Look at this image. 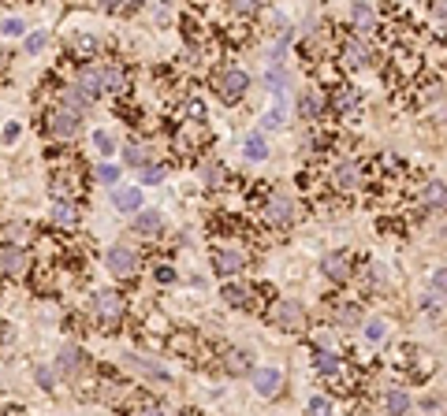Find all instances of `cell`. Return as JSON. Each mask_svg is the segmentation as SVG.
Wrapping results in <instances>:
<instances>
[{
    "label": "cell",
    "instance_id": "6da1fadb",
    "mask_svg": "<svg viewBox=\"0 0 447 416\" xmlns=\"http://www.w3.org/2000/svg\"><path fill=\"white\" fill-rule=\"evenodd\" d=\"M108 272L120 275V279H131V275H138V253H134L131 245H112L105 256Z\"/></svg>",
    "mask_w": 447,
    "mask_h": 416
},
{
    "label": "cell",
    "instance_id": "b9f144b4",
    "mask_svg": "<svg viewBox=\"0 0 447 416\" xmlns=\"http://www.w3.org/2000/svg\"><path fill=\"white\" fill-rule=\"evenodd\" d=\"M26 49H30V52H41V49H45V34H30V38H26Z\"/></svg>",
    "mask_w": 447,
    "mask_h": 416
},
{
    "label": "cell",
    "instance_id": "74e56055",
    "mask_svg": "<svg viewBox=\"0 0 447 416\" xmlns=\"http://www.w3.org/2000/svg\"><path fill=\"white\" fill-rule=\"evenodd\" d=\"M224 298L231 301V305H246V290H239V286H227V290H224Z\"/></svg>",
    "mask_w": 447,
    "mask_h": 416
},
{
    "label": "cell",
    "instance_id": "1f68e13d",
    "mask_svg": "<svg viewBox=\"0 0 447 416\" xmlns=\"http://www.w3.org/2000/svg\"><path fill=\"white\" fill-rule=\"evenodd\" d=\"M384 331H388V327H384V320L366 323V338H369V342H380V338H384Z\"/></svg>",
    "mask_w": 447,
    "mask_h": 416
},
{
    "label": "cell",
    "instance_id": "484cf974",
    "mask_svg": "<svg viewBox=\"0 0 447 416\" xmlns=\"http://www.w3.org/2000/svg\"><path fill=\"white\" fill-rule=\"evenodd\" d=\"M317 112H321V97H317L313 94V89H306V94L302 97H298V116H317Z\"/></svg>",
    "mask_w": 447,
    "mask_h": 416
},
{
    "label": "cell",
    "instance_id": "836d02e7",
    "mask_svg": "<svg viewBox=\"0 0 447 416\" xmlns=\"http://www.w3.org/2000/svg\"><path fill=\"white\" fill-rule=\"evenodd\" d=\"M94 145H97V153H105V156L116 149V145H112V138H108L105 131H97V134H94Z\"/></svg>",
    "mask_w": 447,
    "mask_h": 416
},
{
    "label": "cell",
    "instance_id": "4316f807",
    "mask_svg": "<svg viewBox=\"0 0 447 416\" xmlns=\"http://www.w3.org/2000/svg\"><path fill=\"white\" fill-rule=\"evenodd\" d=\"M127 364H131V368H138V372H145V375H164V368L149 364V360H142V357H127Z\"/></svg>",
    "mask_w": 447,
    "mask_h": 416
},
{
    "label": "cell",
    "instance_id": "d6a6232c",
    "mask_svg": "<svg viewBox=\"0 0 447 416\" xmlns=\"http://www.w3.org/2000/svg\"><path fill=\"white\" fill-rule=\"evenodd\" d=\"M0 34H8V38H19V34H23V19H4V23H0Z\"/></svg>",
    "mask_w": 447,
    "mask_h": 416
},
{
    "label": "cell",
    "instance_id": "bcb514c9",
    "mask_svg": "<svg viewBox=\"0 0 447 416\" xmlns=\"http://www.w3.org/2000/svg\"><path fill=\"white\" fill-rule=\"evenodd\" d=\"M38 379H41V386H52V372H45V368H38Z\"/></svg>",
    "mask_w": 447,
    "mask_h": 416
},
{
    "label": "cell",
    "instance_id": "8d00e7d4",
    "mask_svg": "<svg viewBox=\"0 0 447 416\" xmlns=\"http://www.w3.org/2000/svg\"><path fill=\"white\" fill-rule=\"evenodd\" d=\"M0 238H4V242H19V238H23V223L4 227V230H0Z\"/></svg>",
    "mask_w": 447,
    "mask_h": 416
},
{
    "label": "cell",
    "instance_id": "44dd1931",
    "mask_svg": "<svg viewBox=\"0 0 447 416\" xmlns=\"http://www.w3.org/2000/svg\"><path fill=\"white\" fill-rule=\"evenodd\" d=\"M351 19H354V26H358L362 34H366V30H373L377 15H373V8H369V4H354V8H351Z\"/></svg>",
    "mask_w": 447,
    "mask_h": 416
},
{
    "label": "cell",
    "instance_id": "277c9868",
    "mask_svg": "<svg viewBox=\"0 0 447 416\" xmlns=\"http://www.w3.org/2000/svg\"><path fill=\"white\" fill-rule=\"evenodd\" d=\"M343 63L346 67H369V63H377V52L362 38H346L343 41Z\"/></svg>",
    "mask_w": 447,
    "mask_h": 416
},
{
    "label": "cell",
    "instance_id": "7a4b0ae2",
    "mask_svg": "<svg viewBox=\"0 0 447 416\" xmlns=\"http://www.w3.org/2000/svg\"><path fill=\"white\" fill-rule=\"evenodd\" d=\"M246 86H250V78H246V71L239 67H227L220 78H216V94H220L224 105H235L242 94H246Z\"/></svg>",
    "mask_w": 447,
    "mask_h": 416
},
{
    "label": "cell",
    "instance_id": "f6af8a7d",
    "mask_svg": "<svg viewBox=\"0 0 447 416\" xmlns=\"http://www.w3.org/2000/svg\"><path fill=\"white\" fill-rule=\"evenodd\" d=\"M75 45H79V52H94V38H79Z\"/></svg>",
    "mask_w": 447,
    "mask_h": 416
},
{
    "label": "cell",
    "instance_id": "f1b7e54d",
    "mask_svg": "<svg viewBox=\"0 0 447 416\" xmlns=\"http://www.w3.org/2000/svg\"><path fill=\"white\" fill-rule=\"evenodd\" d=\"M123 156H127V164H134V168H142V164H145V149H142L138 142H134V145H127Z\"/></svg>",
    "mask_w": 447,
    "mask_h": 416
},
{
    "label": "cell",
    "instance_id": "5b68a950",
    "mask_svg": "<svg viewBox=\"0 0 447 416\" xmlns=\"http://www.w3.org/2000/svg\"><path fill=\"white\" fill-rule=\"evenodd\" d=\"M250 379H253V391H258L261 397H276L280 386H284V375H280L276 368H253Z\"/></svg>",
    "mask_w": 447,
    "mask_h": 416
},
{
    "label": "cell",
    "instance_id": "9a60e30c",
    "mask_svg": "<svg viewBox=\"0 0 447 416\" xmlns=\"http://www.w3.org/2000/svg\"><path fill=\"white\" fill-rule=\"evenodd\" d=\"M160 212H138V216H134V230H138V234H145V238H157L160 234Z\"/></svg>",
    "mask_w": 447,
    "mask_h": 416
},
{
    "label": "cell",
    "instance_id": "2e32d148",
    "mask_svg": "<svg viewBox=\"0 0 447 416\" xmlns=\"http://www.w3.org/2000/svg\"><path fill=\"white\" fill-rule=\"evenodd\" d=\"M313 368L321 375H340L343 372V360L335 357V353H328V349H317V353H313Z\"/></svg>",
    "mask_w": 447,
    "mask_h": 416
},
{
    "label": "cell",
    "instance_id": "3957f363",
    "mask_svg": "<svg viewBox=\"0 0 447 416\" xmlns=\"http://www.w3.org/2000/svg\"><path fill=\"white\" fill-rule=\"evenodd\" d=\"M264 219H269L272 227H287L291 219H295V201L284 197V193H272L269 205H264Z\"/></svg>",
    "mask_w": 447,
    "mask_h": 416
},
{
    "label": "cell",
    "instance_id": "30bf717a",
    "mask_svg": "<svg viewBox=\"0 0 447 416\" xmlns=\"http://www.w3.org/2000/svg\"><path fill=\"white\" fill-rule=\"evenodd\" d=\"M332 182H335L340 190H358V186H362V171H358V164H351V160L340 164V168L332 171Z\"/></svg>",
    "mask_w": 447,
    "mask_h": 416
},
{
    "label": "cell",
    "instance_id": "ee69618b",
    "mask_svg": "<svg viewBox=\"0 0 447 416\" xmlns=\"http://www.w3.org/2000/svg\"><path fill=\"white\" fill-rule=\"evenodd\" d=\"M433 15H440V19H447V0H433Z\"/></svg>",
    "mask_w": 447,
    "mask_h": 416
},
{
    "label": "cell",
    "instance_id": "7c38bea8",
    "mask_svg": "<svg viewBox=\"0 0 447 416\" xmlns=\"http://www.w3.org/2000/svg\"><path fill=\"white\" fill-rule=\"evenodd\" d=\"M213 264H216V272H220V275H235V272H242L246 256L235 253V249H220V253L213 256Z\"/></svg>",
    "mask_w": 447,
    "mask_h": 416
},
{
    "label": "cell",
    "instance_id": "4fadbf2b",
    "mask_svg": "<svg viewBox=\"0 0 447 416\" xmlns=\"http://www.w3.org/2000/svg\"><path fill=\"white\" fill-rule=\"evenodd\" d=\"M26 264H30V261H26L23 249H4V253H0V272H4V275H23Z\"/></svg>",
    "mask_w": 447,
    "mask_h": 416
},
{
    "label": "cell",
    "instance_id": "cb8c5ba5",
    "mask_svg": "<svg viewBox=\"0 0 447 416\" xmlns=\"http://www.w3.org/2000/svg\"><path fill=\"white\" fill-rule=\"evenodd\" d=\"M246 160H264V156H269V145H264V138L261 134H250L246 138Z\"/></svg>",
    "mask_w": 447,
    "mask_h": 416
},
{
    "label": "cell",
    "instance_id": "7bdbcfd3",
    "mask_svg": "<svg viewBox=\"0 0 447 416\" xmlns=\"http://www.w3.org/2000/svg\"><path fill=\"white\" fill-rule=\"evenodd\" d=\"M284 123V112H280V108H272L269 116H264V127H280Z\"/></svg>",
    "mask_w": 447,
    "mask_h": 416
},
{
    "label": "cell",
    "instance_id": "c3c4849f",
    "mask_svg": "<svg viewBox=\"0 0 447 416\" xmlns=\"http://www.w3.org/2000/svg\"><path fill=\"white\" fill-rule=\"evenodd\" d=\"M127 4H134V8H138V4H145V0H127Z\"/></svg>",
    "mask_w": 447,
    "mask_h": 416
},
{
    "label": "cell",
    "instance_id": "ba28073f",
    "mask_svg": "<svg viewBox=\"0 0 447 416\" xmlns=\"http://www.w3.org/2000/svg\"><path fill=\"white\" fill-rule=\"evenodd\" d=\"M49 131L56 138H71L79 131V112H71V108H56V112L49 116Z\"/></svg>",
    "mask_w": 447,
    "mask_h": 416
},
{
    "label": "cell",
    "instance_id": "8fae6325",
    "mask_svg": "<svg viewBox=\"0 0 447 416\" xmlns=\"http://www.w3.org/2000/svg\"><path fill=\"white\" fill-rule=\"evenodd\" d=\"M60 97H63V108H71V112H86V108L94 105V94H86L79 82H75V86H67Z\"/></svg>",
    "mask_w": 447,
    "mask_h": 416
},
{
    "label": "cell",
    "instance_id": "7dc6e473",
    "mask_svg": "<svg viewBox=\"0 0 447 416\" xmlns=\"http://www.w3.org/2000/svg\"><path fill=\"white\" fill-rule=\"evenodd\" d=\"M97 4H101L105 12H116V8H120V0H97Z\"/></svg>",
    "mask_w": 447,
    "mask_h": 416
},
{
    "label": "cell",
    "instance_id": "4dcf8cb0",
    "mask_svg": "<svg viewBox=\"0 0 447 416\" xmlns=\"http://www.w3.org/2000/svg\"><path fill=\"white\" fill-rule=\"evenodd\" d=\"M94 175H97V182H105V186H116V179H120V171L108 168V164H101V168H97Z\"/></svg>",
    "mask_w": 447,
    "mask_h": 416
},
{
    "label": "cell",
    "instance_id": "d590c367",
    "mask_svg": "<svg viewBox=\"0 0 447 416\" xmlns=\"http://www.w3.org/2000/svg\"><path fill=\"white\" fill-rule=\"evenodd\" d=\"M160 179H164V168H145V171H142V182H145V186H157Z\"/></svg>",
    "mask_w": 447,
    "mask_h": 416
},
{
    "label": "cell",
    "instance_id": "7402d4cb",
    "mask_svg": "<svg viewBox=\"0 0 447 416\" xmlns=\"http://www.w3.org/2000/svg\"><path fill=\"white\" fill-rule=\"evenodd\" d=\"M422 201H425L428 208H444V205H447V186H444V182H428Z\"/></svg>",
    "mask_w": 447,
    "mask_h": 416
},
{
    "label": "cell",
    "instance_id": "60d3db41",
    "mask_svg": "<svg viewBox=\"0 0 447 416\" xmlns=\"http://www.w3.org/2000/svg\"><path fill=\"white\" fill-rule=\"evenodd\" d=\"M205 116V105H202V100H190V105H187V119H202Z\"/></svg>",
    "mask_w": 447,
    "mask_h": 416
},
{
    "label": "cell",
    "instance_id": "8992f818",
    "mask_svg": "<svg viewBox=\"0 0 447 416\" xmlns=\"http://www.w3.org/2000/svg\"><path fill=\"white\" fill-rule=\"evenodd\" d=\"M94 309H97V316H101L105 323H116V320L123 316V298L116 290H101L94 298Z\"/></svg>",
    "mask_w": 447,
    "mask_h": 416
},
{
    "label": "cell",
    "instance_id": "83f0119b",
    "mask_svg": "<svg viewBox=\"0 0 447 416\" xmlns=\"http://www.w3.org/2000/svg\"><path fill=\"white\" fill-rule=\"evenodd\" d=\"M358 105V94H354V89H340V94H335V108H340V112H346V108H354Z\"/></svg>",
    "mask_w": 447,
    "mask_h": 416
},
{
    "label": "cell",
    "instance_id": "5bb4252c",
    "mask_svg": "<svg viewBox=\"0 0 447 416\" xmlns=\"http://www.w3.org/2000/svg\"><path fill=\"white\" fill-rule=\"evenodd\" d=\"M324 275H328V279H335V283H343L346 275H351V261H346L343 253H328L324 256Z\"/></svg>",
    "mask_w": 447,
    "mask_h": 416
},
{
    "label": "cell",
    "instance_id": "ab89813d",
    "mask_svg": "<svg viewBox=\"0 0 447 416\" xmlns=\"http://www.w3.org/2000/svg\"><path fill=\"white\" fill-rule=\"evenodd\" d=\"M231 8H235V12H258L261 0H231Z\"/></svg>",
    "mask_w": 447,
    "mask_h": 416
},
{
    "label": "cell",
    "instance_id": "ffe728a7",
    "mask_svg": "<svg viewBox=\"0 0 447 416\" xmlns=\"http://www.w3.org/2000/svg\"><path fill=\"white\" fill-rule=\"evenodd\" d=\"M75 219H79V212L71 201H56L52 205V223H60V227H75Z\"/></svg>",
    "mask_w": 447,
    "mask_h": 416
},
{
    "label": "cell",
    "instance_id": "e0dca14e",
    "mask_svg": "<svg viewBox=\"0 0 447 416\" xmlns=\"http://www.w3.org/2000/svg\"><path fill=\"white\" fill-rule=\"evenodd\" d=\"M101 82H105L108 94H123V89H127V71L108 63V67H101Z\"/></svg>",
    "mask_w": 447,
    "mask_h": 416
},
{
    "label": "cell",
    "instance_id": "f546056e",
    "mask_svg": "<svg viewBox=\"0 0 447 416\" xmlns=\"http://www.w3.org/2000/svg\"><path fill=\"white\" fill-rule=\"evenodd\" d=\"M358 320H362V312L354 309V305H346V309H340V323H343V327H358Z\"/></svg>",
    "mask_w": 447,
    "mask_h": 416
},
{
    "label": "cell",
    "instance_id": "603a6c76",
    "mask_svg": "<svg viewBox=\"0 0 447 416\" xmlns=\"http://www.w3.org/2000/svg\"><path fill=\"white\" fill-rule=\"evenodd\" d=\"M79 368H82V353H79L75 346H67V349L60 353V372H63V375H75Z\"/></svg>",
    "mask_w": 447,
    "mask_h": 416
},
{
    "label": "cell",
    "instance_id": "e575fe53",
    "mask_svg": "<svg viewBox=\"0 0 447 416\" xmlns=\"http://www.w3.org/2000/svg\"><path fill=\"white\" fill-rule=\"evenodd\" d=\"M433 290L447 294V267H436V272H433Z\"/></svg>",
    "mask_w": 447,
    "mask_h": 416
},
{
    "label": "cell",
    "instance_id": "f35d334b",
    "mask_svg": "<svg viewBox=\"0 0 447 416\" xmlns=\"http://www.w3.org/2000/svg\"><path fill=\"white\" fill-rule=\"evenodd\" d=\"M328 409H332V402H328V397H321V394L309 397V413H328Z\"/></svg>",
    "mask_w": 447,
    "mask_h": 416
},
{
    "label": "cell",
    "instance_id": "ac0fdd59",
    "mask_svg": "<svg viewBox=\"0 0 447 416\" xmlns=\"http://www.w3.org/2000/svg\"><path fill=\"white\" fill-rule=\"evenodd\" d=\"M224 368H227L231 375L253 372V368H250V353H246V349H227V353H224Z\"/></svg>",
    "mask_w": 447,
    "mask_h": 416
},
{
    "label": "cell",
    "instance_id": "52a82bcc",
    "mask_svg": "<svg viewBox=\"0 0 447 416\" xmlns=\"http://www.w3.org/2000/svg\"><path fill=\"white\" fill-rule=\"evenodd\" d=\"M272 320H276L280 327L295 331V327H302V323H306V312H302V305H298V301H280L276 309H272Z\"/></svg>",
    "mask_w": 447,
    "mask_h": 416
},
{
    "label": "cell",
    "instance_id": "d4e9b609",
    "mask_svg": "<svg viewBox=\"0 0 447 416\" xmlns=\"http://www.w3.org/2000/svg\"><path fill=\"white\" fill-rule=\"evenodd\" d=\"M384 405H388V413H406L414 402H410L406 391H388V394H384Z\"/></svg>",
    "mask_w": 447,
    "mask_h": 416
},
{
    "label": "cell",
    "instance_id": "d6986e66",
    "mask_svg": "<svg viewBox=\"0 0 447 416\" xmlns=\"http://www.w3.org/2000/svg\"><path fill=\"white\" fill-rule=\"evenodd\" d=\"M112 201H116V208H120V212H138L142 193H138V190H131V186H120V190L112 193Z\"/></svg>",
    "mask_w": 447,
    "mask_h": 416
},
{
    "label": "cell",
    "instance_id": "9c48e42d",
    "mask_svg": "<svg viewBox=\"0 0 447 416\" xmlns=\"http://www.w3.org/2000/svg\"><path fill=\"white\" fill-rule=\"evenodd\" d=\"M75 82H79L82 89H86V94L97 97V94L105 89V82H101V63H82L79 75H75Z\"/></svg>",
    "mask_w": 447,
    "mask_h": 416
}]
</instances>
